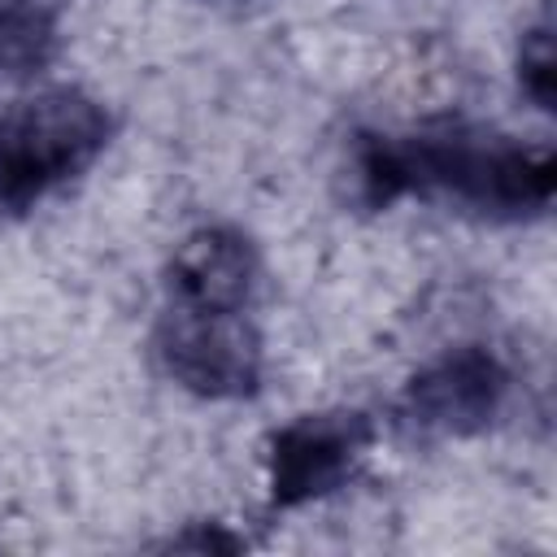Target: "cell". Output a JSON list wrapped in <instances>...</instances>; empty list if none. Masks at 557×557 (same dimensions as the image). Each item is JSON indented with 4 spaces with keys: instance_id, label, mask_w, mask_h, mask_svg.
Wrapping results in <instances>:
<instances>
[{
    "instance_id": "6da1fadb",
    "label": "cell",
    "mask_w": 557,
    "mask_h": 557,
    "mask_svg": "<svg viewBox=\"0 0 557 557\" xmlns=\"http://www.w3.org/2000/svg\"><path fill=\"white\" fill-rule=\"evenodd\" d=\"M348 183L361 209H387L405 196L453 200L479 218L522 222L553 205L557 161L548 144H522L474 126H435L409 135L366 131L348 152Z\"/></svg>"
},
{
    "instance_id": "7a4b0ae2",
    "label": "cell",
    "mask_w": 557,
    "mask_h": 557,
    "mask_svg": "<svg viewBox=\"0 0 557 557\" xmlns=\"http://www.w3.org/2000/svg\"><path fill=\"white\" fill-rule=\"evenodd\" d=\"M113 117L83 87H48L0 109V222L26 218L109 148Z\"/></svg>"
},
{
    "instance_id": "3957f363",
    "label": "cell",
    "mask_w": 557,
    "mask_h": 557,
    "mask_svg": "<svg viewBox=\"0 0 557 557\" xmlns=\"http://www.w3.org/2000/svg\"><path fill=\"white\" fill-rule=\"evenodd\" d=\"M161 370L205 400H244L261 387V331L252 309H178L165 305L152 331Z\"/></svg>"
},
{
    "instance_id": "277c9868",
    "label": "cell",
    "mask_w": 557,
    "mask_h": 557,
    "mask_svg": "<svg viewBox=\"0 0 557 557\" xmlns=\"http://www.w3.org/2000/svg\"><path fill=\"white\" fill-rule=\"evenodd\" d=\"M374 444V422L361 409L300 413L265 440V487L270 509L287 513L309 500L339 492Z\"/></svg>"
},
{
    "instance_id": "5b68a950",
    "label": "cell",
    "mask_w": 557,
    "mask_h": 557,
    "mask_svg": "<svg viewBox=\"0 0 557 557\" xmlns=\"http://www.w3.org/2000/svg\"><path fill=\"white\" fill-rule=\"evenodd\" d=\"M509 400V370L483 344H457L426 361L400 392V418L418 435L466 440L487 431Z\"/></svg>"
},
{
    "instance_id": "8992f818",
    "label": "cell",
    "mask_w": 557,
    "mask_h": 557,
    "mask_svg": "<svg viewBox=\"0 0 557 557\" xmlns=\"http://www.w3.org/2000/svg\"><path fill=\"white\" fill-rule=\"evenodd\" d=\"M261 287L257 244L226 222L196 226L170 252L165 265V305L178 309H252Z\"/></svg>"
},
{
    "instance_id": "52a82bcc",
    "label": "cell",
    "mask_w": 557,
    "mask_h": 557,
    "mask_svg": "<svg viewBox=\"0 0 557 557\" xmlns=\"http://www.w3.org/2000/svg\"><path fill=\"white\" fill-rule=\"evenodd\" d=\"M57 0H0V78H30L57 52Z\"/></svg>"
},
{
    "instance_id": "ba28073f",
    "label": "cell",
    "mask_w": 557,
    "mask_h": 557,
    "mask_svg": "<svg viewBox=\"0 0 557 557\" xmlns=\"http://www.w3.org/2000/svg\"><path fill=\"white\" fill-rule=\"evenodd\" d=\"M518 87L535 109H553V35L548 26H531L518 44Z\"/></svg>"
},
{
    "instance_id": "9c48e42d",
    "label": "cell",
    "mask_w": 557,
    "mask_h": 557,
    "mask_svg": "<svg viewBox=\"0 0 557 557\" xmlns=\"http://www.w3.org/2000/svg\"><path fill=\"white\" fill-rule=\"evenodd\" d=\"M239 544H244V540H239V535H226L218 522H213L209 531H200V535H174V540H170V548H200V553H205V548H209V553H213V548H239Z\"/></svg>"
}]
</instances>
